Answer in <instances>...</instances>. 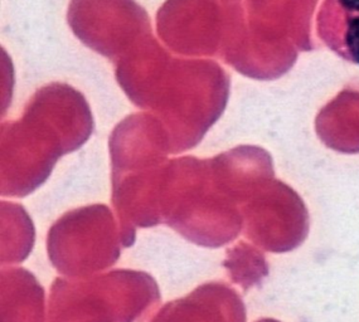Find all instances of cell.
<instances>
[{"label":"cell","mask_w":359,"mask_h":322,"mask_svg":"<svg viewBox=\"0 0 359 322\" xmlns=\"http://www.w3.org/2000/svg\"><path fill=\"white\" fill-rule=\"evenodd\" d=\"M93 112L65 83L39 88L18 121L1 125V195L23 198L50 178L60 158L93 135Z\"/></svg>","instance_id":"cell-1"},{"label":"cell","mask_w":359,"mask_h":322,"mask_svg":"<svg viewBox=\"0 0 359 322\" xmlns=\"http://www.w3.org/2000/svg\"><path fill=\"white\" fill-rule=\"evenodd\" d=\"M112 204L118 214L123 246L137 239L135 228L163 223L161 190L167 172L170 140L161 120L151 113H134L112 131Z\"/></svg>","instance_id":"cell-2"},{"label":"cell","mask_w":359,"mask_h":322,"mask_svg":"<svg viewBox=\"0 0 359 322\" xmlns=\"http://www.w3.org/2000/svg\"><path fill=\"white\" fill-rule=\"evenodd\" d=\"M155 279L118 270L90 279H56L47 322H144L161 304Z\"/></svg>","instance_id":"cell-3"},{"label":"cell","mask_w":359,"mask_h":322,"mask_svg":"<svg viewBox=\"0 0 359 322\" xmlns=\"http://www.w3.org/2000/svg\"><path fill=\"white\" fill-rule=\"evenodd\" d=\"M202 162L193 158L169 160L161 190L163 223L202 247H222L240 234L241 217L208 192Z\"/></svg>","instance_id":"cell-4"},{"label":"cell","mask_w":359,"mask_h":322,"mask_svg":"<svg viewBox=\"0 0 359 322\" xmlns=\"http://www.w3.org/2000/svg\"><path fill=\"white\" fill-rule=\"evenodd\" d=\"M123 246L120 223L109 206H82L60 218L47 238L52 266L71 279H83L116 263Z\"/></svg>","instance_id":"cell-5"},{"label":"cell","mask_w":359,"mask_h":322,"mask_svg":"<svg viewBox=\"0 0 359 322\" xmlns=\"http://www.w3.org/2000/svg\"><path fill=\"white\" fill-rule=\"evenodd\" d=\"M67 22L82 43L114 64L153 33L148 13L135 0H71Z\"/></svg>","instance_id":"cell-6"},{"label":"cell","mask_w":359,"mask_h":322,"mask_svg":"<svg viewBox=\"0 0 359 322\" xmlns=\"http://www.w3.org/2000/svg\"><path fill=\"white\" fill-rule=\"evenodd\" d=\"M150 322H246V309L235 290L211 282L163 306Z\"/></svg>","instance_id":"cell-7"},{"label":"cell","mask_w":359,"mask_h":322,"mask_svg":"<svg viewBox=\"0 0 359 322\" xmlns=\"http://www.w3.org/2000/svg\"><path fill=\"white\" fill-rule=\"evenodd\" d=\"M316 31L329 50L359 66V0H324Z\"/></svg>","instance_id":"cell-8"},{"label":"cell","mask_w":359,"mask_h":322,"mask_svg":"<svg viewBox=\"0 0 359 322\" xmlns=\"http://www.w3.org/2000/svg\"><path fill=\"white\" fill-rule=\"evenodd\" d=\"M44 290L25 268L1 271V322H46Z\"/></svg>","instance_id":"cell-9"},{"label":"cell","mask_w":359,"mask_h":322,"mask_svg":"<svg viewBox=\"0 0 359 322\" xmlns=\"http://www.w3.org/2000/svg\"><path fill=\"white\" fill-rule=\"evenodd\" d=\"M36 230L22 205L1 203V263H22L31 253Z\"/></svg>","instance_id":"cell-10"},{"label":"cell","mask_w":359,"mask_h":322,"mask_svg":"<svg viewBox=\"0 0 359 322\" xmlns=\"http://www.w3.org/2000/svg\"><path fill=\"white\" fill-rule=\"evenodd\" d=\"M229 277L241 285L245 291L259 285L269 274V266L264 254L245 241L227 251V258L223 262Z\"/></svg>","instance_id":"cell-11"}]
</instances>
